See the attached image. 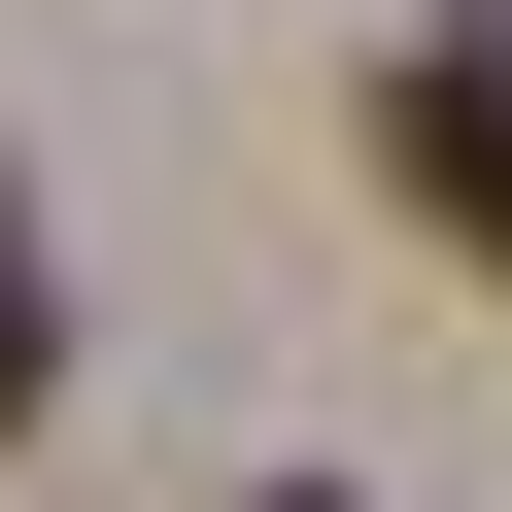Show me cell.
<instances>
[{
	"instance_id": "1",
	"label": "cell",
	"mask_w": 512,
	"mask_h": 512,
	"mask_svg": "<svg viewBox=\"0 0 512 512\" xmlns=\"http://www.w3.org/2000/svg\"><path fill=\"white\" fill-rule=\"evenodd\" d=\"M376 171H410V205H444V239H478V274H512V35H444V69H410V103H376Z\"/></svg>"
},
{
	"instance_id": "2",
	"label": "cell",
	"mask_w": 512,
	"mask_h": 512,
	"mask_svg": "<svg viewBox=\"0 0 512 512\" xmlns=\"http://www.w3.org/2000/svg\"><path fill=\"white\" fill-rule=\"evenodd\" d=\"M0 410H35V205H0Z\"/></svg>"
},
{
	"instance_id": "3",
	"label": "cell",
	"mask_w": 512,
	"mask_h": 512,
	"mask_svg": "<svg viewBox=\"0 0 512 512\" xmlns=\"http://www.w3.org/2000/svg\"><path fill=\"white\" fill-rule=\"evenodd\" d=\"M274 512H342V478H274Z\"/></svg>"
}]
</instances>
